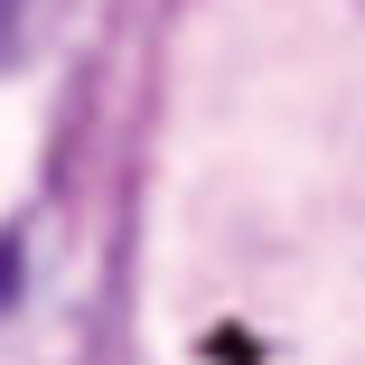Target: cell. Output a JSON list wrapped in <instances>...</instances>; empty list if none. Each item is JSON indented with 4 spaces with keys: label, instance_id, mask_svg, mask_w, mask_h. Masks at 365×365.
Returning a JSON list of instances; mask_svg holds the SVG:
<instances>
[{
    "label": "cell",
    "instance_id": "obj_1",
    "mask_svg": "<svg viewBox=\"0 0 365 365\" xmlns=\"http://www.w3.org/2000/svg\"><path fill=\"white\" fill-rule=\"evenodd\" d=\"M10 19H19V0H0V56H10Z\"/></svg>",
    "mask_w": 365,
    "mask_h": 365
}]
</instances>
